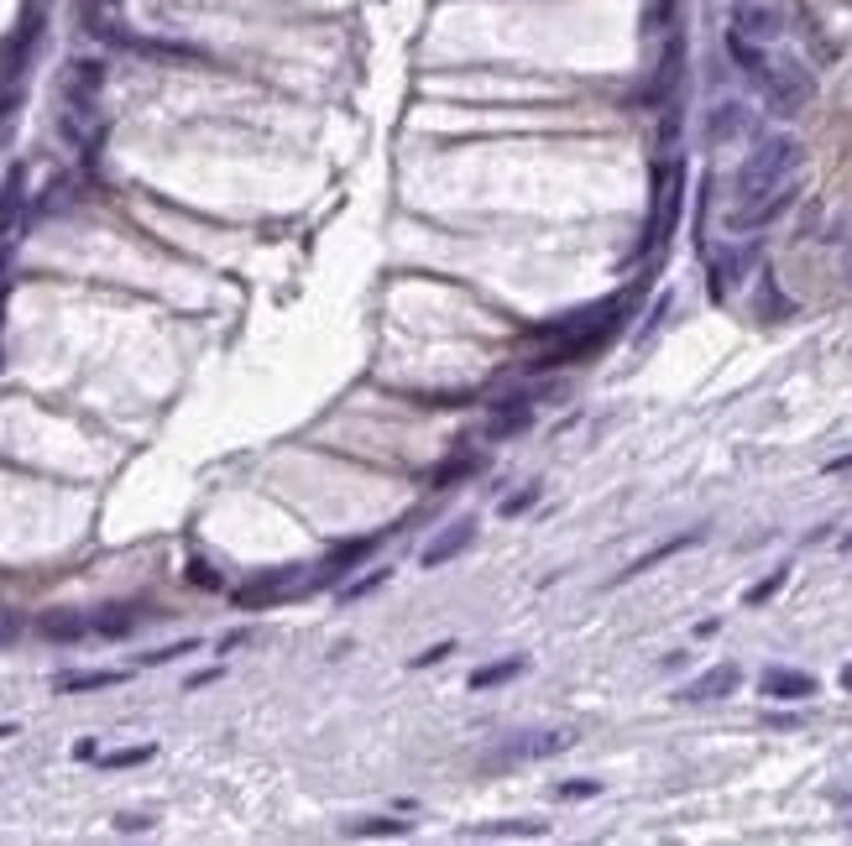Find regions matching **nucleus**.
<instances>
[{"instance_id":"f257e3e1","label":"nucleus","mask_w":852,"mask_h":846,"mask_svg":"<svg viewBox=\"0 0 852 846\" xmlns=\"http://www.w3.org/2000/svg\"><path fill=\"white\" fill-rule=\"evenodd\" d=\"M795 168H800V141H790V137L764 141L754 158L737 168V183H733L737 204H733V210H754V204H764L774 189H785V183H790Z\"/></svg>"},{"instance_id":"f03ea898","label":"nucleus","mask_w":852,"mask_h":846,"mask_svg":"<svg viewBox=\"0 0 852 846\" xmlns=\"http://www.w3.org/2000/svg\"><path fill=\"white\" fill-rule=\"evenodd\" d=\"M764 95H769L774 116H795V110H806V99L816 95V84L806 68H769V79H764Z\"/></svg>"},{"instance_id":"7ed1b4c3","label":"nucleus","mask_w":852,"mask_h":846,"mask_svg":"<svg viewBox=\"0 0 852 846\" xmlns=\"http://www.w3.org/2000/svg\"><path fill=\"white\" fill-rule=\"evenodd\" d=\"M382 538H345V544H336V549L324 554V559H319V575H315V586H336L340 575H351L361 565V559H366V554L377 549Z\"/></svg>"},{"instance_id":"20e7f679","label":"nucleus","mask_w":852,"mask_h":846,"mask_svg":"<svg viewBox=\"0 0 852 846\" xmlns=\"http://www.w3.org/2000/svg\"><path fill=\"white\" fill-rule=\"evenodd\" d=\"M99 84H105V63H74L68 68V79H63V95H68V105L79 110V116H89V105H95V95H99Z\"/></svg>"},{"instance_id":"39448f33","label":"nucleus","mask_w":852,"mask_h":846,"mask_svg":"<svg viewBox=\"0 0 852 846\" xmlns=\"http://www.w3.org/2000/svg\"><path fill=\"white\" fill-rule=\"evenodd\" d=\"M476 544V517H460L450 533H439L435 544L424 549V570H439L445 559H456V554H466Z\"/></svg>"},{"instance_id":"423d86ee","label":"nucleus","mask_w":852,"mask_h":846,"mask_svg":"<svg viewBox=\"0 0 852 846\" xmlns=\"http://www.w3.org/2000/svg\"><path fill=\"white\" fill-rule=\"evenodd\" d=\"M733 689H737V670L733 664H716V670L695 674L680 695H685V700H722V695H733Z\"/></svg>"},{"instance_id":"0eeeda50","label":"nucleus","mask_w":852,"mask_h":846,"mask_svg":"<svg viewBox=\"0 0 852 846\" xmlns=\"http://www.w3.org/2000/svg\"><path fill=\"white\" fill-rule=\"evenodd\" d=\"M21 189H26V168H11V173H6V183H0V240L11 236V231H17V219H21V204H26V194H21Z\"/></svg>"},{"instance_id":"6e6552de","label":"nucleus","mask_w":852,"mask_h":846,"mask_svg":"<svg viewBox=\"0 0 852 846\" xmlns=\"http://www.w3.org/2000/svg\"><path fill=\"white\" fill-rule=\"evenodd\" d=\"M727 53H733V63L743 68V74H748V79H758V84L769 79L774 63H769V53H764L754 38H743V32H727Z\"/></svg>"},{"instance_id":"1a4fd4ad","label":"nucleus","mask_w":852,"mask_h":846,"mask_svg":"<svg viewBox=\"0 0 852 846\" xmlns=\"http://www.w3.org/2000/svg\"><path fill=\"white\" fill-rule=\"evenodd\" d=\"M764 695L769 700H806V695H816V679L800 670H769L764 674Z\"/></svg>"},{"instance_id":"9d476101","label":"nucleus","mask_w":852,"mask_h":846,"mask_svg":"<svg viewBox=\"0 0 852 846\" xmlns=\"http://www.w3.org/2000/svg\"><path fill=\"white\" fill-rule=\"evenodd\" d=\"M733 32H743V38H754V42H769V38H779V17L764 11V6H754V0H743L733 17Z\"/></svg>"},{"instance_id":"9b49d317","label":"nucleus","mask_w":852,"mask_h":846,"mask_svg":"<svg viewBox=\"0 0 852 846\" xmlns=\"http://www.w3.org/2000/svg\"><path fill=\"white\" fill-rule=\"evenodd\" d=\"M298 580V570H273V575H257V580H246L236 591V607H257V601H273L278 591H288Z\"/></svg>"},{"instance_id":"f8f14e48","label":"nucleus","mask_w":852,"mask_h":846,"mask_svg":"<svg viewBox=\"0 0 852 846\" xmlns=\"http://www.w3.org/2000/svg\"><path fill=\"white\" fill-rule=\"evenodd\" d=\"M701 544V528H691V533H680V538H670V544H659V549H649L643 559H633L628 570H622V580H633V575H643V570H654V565H664V559H674V554H685V549H695Z\"/></svg>"},{"instance_id":"ddd939ff","label":"nucleus","mask_w":852,"mask_h":846,"mask_svg":"<svg viewBox=\"0 0 852 846\" xmlns=\"http://www.w3.org/2000/svg\"><path fill=\"white\" fill-rule=\"evenodd\" d=\"M137 622H141V607H105L99 617H89V632H99V638H126Z\"/></svg>"},{"instance_id":"4468645a","label":"nucleus","mask_w":852,"mask_h":846,"mask_svg":"<svg viewBox=\"0 0 852 846\" xmlns=\"http://www.w3.org/2000/svg\"><path fill=\"white\" fill-rule=\"evenodd\" d=\"M38 628H42V638H53V643H79L84 632H89V622L74 617V611H47Z\"/></svg>"},{"instance_id":"2eb2a0df","label":"nucleus","mask_w":852,"mask_h":846,"mask_svg":"<svg viewBox=\"0 0 852 846\" xmlns=\"http://www.w3.org/2000/svg\"><path fill=\"white\" fill-rule=\"evenodd\" d=\"M523 670H529V658H502V664H487V670L471 674V689H497V685H508V679H518Z\"/></svg>"},{"instance_id":"dca6fc26","label":"nucleus","mask_w":852,"mask_h":846,"mask_svg":"<svg viewBox=\"0 0 852 846\" xmlns=\"http://www.w3.org/2000/svg\"><path fill=\"white\" fill-rule=\"evenodd\" d=\"M126 674L116 670H89V674H58V689L63 695H79V689H105V685H120Z\"/></svg>"},{"instance_id":"f3484780","label":"nucleus","mask_w":852,"mask_h":846,"mask_svg":"<svg viewBox=\"0 0 852 846\" xmlns=\"http://www.w3.org/2000/svg\"><path fill=\"white\" fill-rule=\"evenodd\" d=\"M481 471V454H460V460H450V465H439L435 471V486L439 492H450L456 481H466V475H476Z\"/></svg>"},{"instance_id":"a211bd4d","label":"nucleus","mask_w":852,"mask_h":846,"mask_svg":"<svg viewBox=\"0 0 852 846\" xmlns=\"http://www.w3.org/2000/svg\"><path fill=\"white\" fill-rule=\"evenodd\" d=\"M565 742H571L565 731H550L544 742H518V748H513V758H550V752H560Z\"/></svg>"},{"instance_id":"6ab92c4d","label":"nucleus","mask_w":852,"mask_h":846,"mask_svg":"<svg viewBox=\"0 0 852 846\" xmlns=\"http://www.w3.org/2000/svg\"><path fill=\"white\" fill-rule=\"evenodd\" d=\"M351 836H408V821H356L345 826Z\"/></svg>"},{"instance_id":"aec40b11","label":"nucleus","mask_w":852,"mask_h":846,"mask_svg":"<svg viewBox=\"0 0 852 846\" xmlns=\"http://www.w3.org/2000/svg\"><path fill=\"white\" fill-rule=\"evenodd\" d=\"M737 126H743V110H737V105H722V110H716V120H712V141H727Z\"/></svg>"},{"instance_id":"412c9836","label":"nucleus","mask_w":852,"mask_h":846,"mask_svg":"<svg viewBox=\"0 0 852 846\" xmlns=\"http://www.w3.org/2000/svg\"><path fill=\"white\" fill-rule=\"evenodd\" d=\"M539 502V486H523V492H513V496H502V517H518V512H529Z\"/></svg>"},{"instance_id":"4be33fe9","label":"nucleus","mask_w":852,"mask_h":846,"mask_svg":"<svg viewBox=\"0 0 852 846\" xmlns=\"http://www.w3.org/2000/svg\"><path fill=\"white\" fill-rule=\"evenodd\" d=\"M152 758V748H120V752H105L99 763L105 768H131V763H147Z\"/></svg>"},{"instance_id":"5701e85b","label":"nucleus","mask_w":852,"mask_h":846,"mask_svg":"<svg viewBox=\"0 0 852 846\" xmlns=\"http://www.w3.org/2000/svg\"><path fill=\"white\" fill-rule=\"evenodd\" d=\"M189 586H199V591H220V575L204 565V559H189Z\"/></svg>"},{"instance_id":"b1692460","label":"nucleus","mask_w":852,"mask_h":846,"mask_svg":"<svg viewBox=\"0 0 852 846\" xmlns=\"http://www.w3.org/2000/svg\"><path fill=\"white\" fill-rule=\"evenodd\" d=\"M779 586H785V570H774L769 580H758L754 591H748V607H764V601H769V596H779Z\"/></svg>"},{"instance_id":"393cba45","label":"nucleus","mask_w":852,"mask_h":846,"mask_svg":"<svg viewBox=\"0 0 852 846\" xmlns=\"http://www.w3.org/2000/svg\"><path fill=\"white\" fill-rule=\"evenodd\" d=\"M387 575H393V570H372L366 580H356V586H345V601H356V596H366V591H377V586L387 580Z\"/></svg>"},{"instance_id":"a878e982","label":"nucleus","mask_w":852,"mask_h":846,"mask_svg":"<svg viewBox=\"0 0 852 846\" xmlns=\"http://www.w3.org/2000/svg\"><path fill=\"white\" fill-rule=\"evenodd\" d=\"M17 638H21V617L0 607V649H6V643H17Z\"/></svg>"},{"instance_id":"bb28decb","label":"nucleus","mask_w":852,"mask_h":846,"mask_svg":"<svg viewBox=\"0 0 852 846\" xmlns=\"http://www.w3.org/2000/svg\"><path fill=\"white\" fill-rule=\"evenodd\" d=\"M450 653H456V643H435V649H424L414 658V670H429V664H439V658H450Z\"/></svg>"},{"instance_id":"cd10ccee","label":"nucleus","mask_w":852,"mask_h":846,"mask_svg":"<svg viewBox=\"0 0 852 846\" xmlns=\"http://www.w3.org/2000/svg\"><path fill=\"white\" fill-rule=\"evenodd\" d=\"M481 836H544V826H481Z\"/></svg>"},{"instance_id":"c85d7f7f","label":"nucleus","mask_w":852,"mask_h":846,"mask_svg":"<svg viewBox=\"0 0 852 846\" xmlns=\"http://www.w3.org/2000/svg\"><path fill=\"white\" fill-rule=\"evenodd\" d=\"M596 789L601 784H592V779H586V784H560V800H592Z\"/></svg>"},{"instance_id":"c756f323","label":"nucleus","mask_w":852,"mask_h":846,"mask_svg":"<svg viewBox=\"0 0 852 846\" xmlns=\"http://www.w3.org/2000/svg\"><path fill=\"white\" fill-rule=\"evenodd\" d=\"M17 105H21V95H17V89H0V120L11 116V110H17Z\"/></svg>"},{"instance_id":"7c9ffc66","label":"nucleus","mask_w":852,"mask_h":846,"mask_svg":"<svg viewBox=\"0 0 852 846\" xmlns=\"http://www.w3.org/2000/svg\"><path fill=\"white\" fill-rule=\"evenodd\" d=\"M152 821H141V815H120V831H147Z\"/></svg>"},{"instance_id":"2f4dec72","label":"nucleus","mask_w":852,"mask_h":846,"mask_svg":"<svg viewBox=\"0 0 852 846\" xmlns=\"http://www.w3.org/2000/svg\"><path fill=\"white\" fill-rule=\"evenodd\" d=\"M842 689H852V664H848V670H842Z\"/></svg>"},{"instance_id":"473e14b6","label":"nucleus","mask_w":852,"mask_h":846,"mask_svg":"<svg viewBox=\"0 0 852 846\" xmlns=\"http://www.w3.org/2000/svg\"><path fill=\"white\" fill-rule=\"evenodd\" d=\"M842 549H852V533H848V538H842Z\"/></svg>"}]
</instances>
